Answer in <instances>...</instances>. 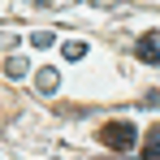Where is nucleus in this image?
I'll return each mask as SVG.
<instances>
[{
  "label": "nucleus",
  "instance_id": "3",
  "mask_svg": "<svg viewBox=\"0 0 160 160\" xmlns=\"http://www.w3.org/2000/svg\"><path fill=\"white\" fill-rule=\"evenodd\" d=\"M143 156H147V160H160V126H152L147 143H143Z\"/></svg>",
  "mask_w": 160,
  "mask_h": 160
},
{
  "label": "nucleus",
  "instance_id": "2",
  "mask_svg": "<svg viewBox=\"0 0 160 160\" xmlns=\"http://www.w3.org/2000/svg\"><path fill=\"white\" fill-rule=\"evenodd\" d=\"M134 56L143 65H160V30H143L138 43H134Z\"/></svg>",
  "mask_w": 160,
  "mask_h": 160
},
{
  "label": "nucleus",
  "instance_id": "4",
  "mask_svg": "<svg viewBox=\"0 0 160 160\" xmlns=\"http://www.w3.org/2000/svg\"><path fill=\"white\" fill-rule=\"evenodd\" d=\"M65 56H69V61H82V56H87V48H82V43H69V48H65Z\"/></svg>",
  "mask_w": 160,
  "mask_h": 160
},
{
  "label": "nucleus",
  "instance_id": "1",
  "mask_svg": "<svg viewBox=\"0 0 160 160\" xmlns=\"http://www.w3.org/2000/svg\"><path fill=\"white\" fill-rule=\"evenodd\" d=\"M100 143L112 147V152H130L134 143H138V130H134L130 121H104L100 126Z\"/></svg>",
  "mask_w": 160,
  "mask_h": 160
}]
</instances>
